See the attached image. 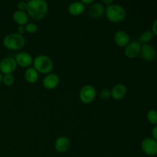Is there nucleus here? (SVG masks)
Here are the masks:
<instances>
[{"instance_id":"1","label":"nucleus","mask_w":157,"mask_h":157,"mask_svg":"<svg viewBox=\"0 0 157 157\" xmlns=\"http://www.w3.org/2000/svg\"><path fill=\"white\" fill-rule=\"evenodd\" d=\"M48 6L44 0H30L27 2V14L35 20L42 19L47 15Z\"/></svg>"},{"instance_id":"2","label":"nucleus","mask_w":157,"mask_h":157,"mask_svg":"<svg viewBox=\"0 0 157 157\" xmlns=\"http://www.w3.org/2000/svg\"><path fill=\"white\" fill-rule=\"evenodd\" d=\"M105 15L111 22L118 23L125 19L127 12L122 6L113 3L105 8Z\"/></svg>"},{"instance_id":"3","label":"nucleus","mask_w":157,"mask_h":157,"mask_svg":"<svg viewBox=\"0 0 157 157\" xmlns=\"http://www.w3.org/2000/svg\"><path fill=\"white\" fill-rule=\"evenodd\" d=\"M33 67L38 73L48 75L52 72L54 64L52 60L45 55H38L33 59Z\"/></svg>"},{"instance_id":"4","label":"nucleus","mask_w":157,"mask_h":157,"mask_svg":"<svg viewBox=\"0 0 157 157\" xmlns=\"http://www.w3.org/2000/svg\"><path fill=\"white\" fill-rule=\"evenodd\" d=\"M3 45L9 50L17 51L22 48L25 44V39L23 35L16 33H10L3 38Z\"/></svg>"},{"instance_id":"5","label":"nucleus","mask_w":157,"mask_h":157,"mask_svg":"<svg viewBox=\"0 0 157 157\" xmlns=\"http://www.w3.org/2000/svg\"><path fill=\"white\" fill-rule=\"evenodd\" d=\"M96 94L97 91L95 87L90 84H86L83 86L82 88L80 90L79 98L81 102L85 104H88L93 102L94 100L95 99Z\"/></svg>"},{"instance_id":"6","label":"nucleus","mask_w":157,"mask_h":157,"mask_svg":"<svg viewBox=\"0 0 157 157\" xmlns=\"http://www.w3.org/2000/svg\"><path fill=\"white\" fill-rule=\"evenodd\" d=\"M141 149L148 156H156L157 155V142L153 138H145L141 143Z\"/></svg>"},{"instance_id":"7","label":"nucleus","mask_w":157,"mask_h":157,"mask_svg":"<svg viewBox=\"0 0 157 157\" xmlns=\"http://www.w3.org/2000/svg\"><path fill=\"white\" fill-rule=\"evenodd\" d=\"M17 68V64L15 58L7 57L0 61V73L4 75L12 74Z\"/></svg>"},{"instance_id":"8","label":"nucleus","mask_w":157,"mask_h":157,"mask_svg":"<svg viewBox=\"0 0 157 157\" xmlns=\"http://www.w3.org/2000/svg\"><path fill=\"white\" fill-rule=\"evenodd\" d=\"M140 55H141L144 61L152 62L154 61L156 57V49L150 44H143L141 45V51Z\"/></svg>"},{"instance_id":"9","label":"nucleus","mask_w":157,"mask_h":157,"mask_svg":"<svg viewBox=\"0 0 157 157\" xmlns=\"http://www.w3.org/2000/svg\"><path fill=\"white\" fill-rule=\"evenodd\" d=\"M141 51V44L139 41H132L124 48V55L128 58H135L139 56Z\"/></svg>"},{"instance_id":"10","label":"nucleus","mask_w":157,"mask_h":157,"mask_svg":"<svg viewBox=\"0 0 157 157\" xmlns=\"http://www.w3.org/2000/svg\"><path fill=\"white\" fill-rule=\"evenodd\" d=\"M60 83V78L57 74L50 73L46 75L42 81L43 87L47 90H53L56 88Z\"/></svg>"},{"instance_id":"11","label":"nucleus","mask_w":157,"mask_h":157,"mask_svg":"<svg viewBox=\"0 0 157 157\" xmlns=\"http://www.w3.org/2000/svg\"><path fill=\"white\" fill-rule=\"evenodd\" d=\"M15 60L16 61L17 65L22 67H27V68L30 67L31 64L33 63V58L32 55L25 52H19L15 56Z\"/></svg>"},{"instance_id":"12","label":"nucleus","mask_w":157,"mask_h":157,"mask_svg":"<svg viewBox=\"0 0 157 157\" xmlns=\"http://www.w3.org/2000/svg\"><path fill=\"white\" fill-rule=\"evenodd\" d=\"M110 93H111L112 98L116 101H121L124 99V97L127 95V88L125 84L120 83L113 86L112 90H110Z\"/></svg>"},{"instance_id":"13","label":"nucleus","mask_w":157,"mask_h":157,"mask_svg":"<svg viewBox=\"0 0 157 157\" xmlns=\"http://www.w3.org/2000/svg\"><path fill=\"white\" fill-rule=\"evenodd\" d=\"M88 14L92 18H100L105 14V7L102 3L94 2L89 8Z\"/></svg>"},{"instance_id":"14","label":"nucleus","mask_w":157,"mask_h":157,"mask_svg":"<svg viewBox=\"0 0 157 157\" xmlns=\"http://www.w3.org/2000/svg\"><path fill=\"white\" fill-rule=\"evenodd\" d=\"M71 147V141L66 136H59L55 142V149L60 153H64L69 150Z\"/></svg>"},{"instance_id":"15","label":"nucleus","mask_w":157,"mask_h":157,"mask_svg":"<svg viewBox=\"0 0 157 157\" xmlns=\"http://www.w3.org/2000/svg\"><path fill=\"white\" fill-rule=\"evenodd\" d=\"M113 38L117 45L121 48H125L130 43V36L127 32L124 30L117 31Z\"/></svg>"},{"instance_id":"16","label":"nucleus","mask_w":157,"mask_h":157,"mask_svg":"<svg viewBox=\"0 0 157 157\" xmlns=\"http://www.w3.org/2000/svg\"><path fill=\"white\" fill-rule=\"evenodd\" d=\"M67 10H68V12L71 15L78 16V15L84 13V10H85V6L81 1L73 2L68 6Z\"/></svg>"},{"instance_id":"17","label":"nucleus","mask_w":157,"mask_h":157,"mask_svg":"<svg viewBox=\"0 0 157 157\" xmlns=\"http://www.w3.org/2000/svg\"><path fill=\"white\" fill-rule=\"evenodd\" d=\"M13 20L18 25H25L29 23V16L27 12H22V11L16 10L14 12L12 15Z\"/></svg>"},{"instance_id":"18","label":"nucleus","mask_w":157,"mask_h":157,"mask_svg":"<svg viewBox=\"0 0 157 157\" xmlns=\"http://www.w3.org/2000/svg\"><path fill=\"white\" fill-rule=\"evenodd\" d=\"M25 79L29 84H35L38 80V72L34 67H28L25 72Z\"/></svg>"},{"instance_id":"19","label":"nucleus","mask_w":157,"mask_h":157,"mask_svg":"<svg viewBox=\"0 0 157 157\" xmlns=\"http://www.w3.org/2000/svg\"><path fill=\"white\" fill-rule=\"evenodd\" d=\"M154 37V35L152 32V31H145L143 32L139 37V43L142 44H148Z\"/></svg>"},{"instance_id":"20","label":"nucleus","mask_w":157,"mask_h":157,"mask_svg":"<svg viewBox=\"0 0 157 157\" xmlns=\"http://www.w3.org/2000/svg\"><path fill=\"white\" fill-rule=\"evenodd\" d=\"M147 121L153 125H157V110L151 109L147 113Z\"/></svg>"},{"instance_id":"21","label":"nucleus","mask_w":157,"mask_h":157,"mask_svg":"<svg viewBox=\"0 0 157 157\" xmlns=\"http://www.w3.org/2000/svg\"><path fill=\"white\" fill-rule=\"evenodd\" d=\"M15 82V78L12 74L3 75L2 83L6 86H12Z\"/></svg>"},{"instance_id":"22","label":"nucleus","mask_w":157,"mask_h":157,"mask_svg":"<svg viewBox=\"0 0 157 157\" xmlns=\"http://www.w3.org/2000/svg\"><path fill=\"white\" fill-rule=\"evenodd\" d=\"M25 32H28L29 34H34L37 32L38 31V26L32 22H29L25 25Z\"/></svg>"},{"instance_id":"23","label":"nucleus","mask_w":157,"mask_h":157,"mask_svg":"<svg viewBox=\"0 0 157 157\" xmlns=\"http://www.w3.org/2000/svg\"><path fill=\"white\" fill-rule=\"evenodd\" d=\"M100 98L103 100H108L109 98H111L110 90H107V89H104V90H101V92H100Z\"/></svg>"},{"instance_id":"24","label":"nucleus","mask_w":157,"mask_h":157,"mask_svg":"<svg viewBox=\"0 0 157 157\" xmlns=\"http://www.w3.org/2000/svg\"><path fill=\"white\" fill-rule=\"evenodd\" d=\"M17 8L18 10L22 11V12H25L27 10V2L25 1H20L17 3Z\"/></svg>"},{"instance_id":"25","label":"nucleus","mask_w":157,"mask_h":157,"mask_svg":"<svg viewBox=\"0 0 157 157\" xmlns=\"http://www.w3.org/2000/svg\"><path fill=\"white\" fill-rule=\"evenodd\" d=\"M25 32V28L24 25H18L17 28V33L22 35Z\"/></svg>"},{"instance_id":"26","label":"nucleus","mask_w":157,"mask_h":157,"mask_svg":"<svg viewBox=\"0 0 157 157\" xmlns=\"http://www.w3.org/2000/svg\"><path fill=\"white\" fill-rule=\"evenodd\" d=\"M152 32L153 33V35L157 36V18L153 23V25H152Z\"/></svg>"},{"instance_id":"27","label":"nucleus","mask_w":157,"mask_h":157,"mask_svg":"<svg viewBox=\"0 0 157 157\" xmlns=\"http://www.w3.org/2000/svg\"><path fill=\"white\" fill-rule=\"evenodd\" d=\"M152 135H153V138L157 142V125H155L152 130Z\"/></svg>"},{"instance_id":"28","label":"nucleus","mask_w":157,"mask_h":157,"mask_svg":"<svg viewBox=\"0 0 157 157\" xmlns=\"http://www.w3.org/2000/svg\"><path fill=\"white\" fill-rule=\"evenodd\" d=\"M113 0H103L102 1V4L104 5V6H110V5L113 4Z\"/></svg>"},{"instance_id":"29","label":"nucleus","mask_w":157,"mask_h":157,"mask_svg":"<svg viewBox=\"0 0 157 157\" xmlns=\"http://www.w3.org/2000/svg\"><path fill=\"white\" fill-rule=\"evenodd\" d=\"M81 2L86 6V5H90V4H93L94 3V0H81Z\"/></svg>"},{"instance_id":"30","label":"nucleus","mask_w":157,"mask_h":157,"mask_svg":"<svg viewBox=\"0 0 157 157\" xmlns=\"http://www.w3.org/2000/svg\"><path fill=\"white\" fill-rule=\"evenodd\" d=\"M2 79H3V75L2 73H0V84L2 83Z\"/></svg>"}]
</instances>
